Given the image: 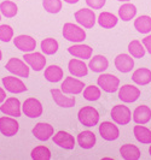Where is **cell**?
<instances>
[{"instance_id": "6da1fadb", "label": "cell", "mask_w": 151, "mask_h": 160, "mask_svg": "<svg viewBox=\"0 0 151 160\" xmlns=\"http://www.w3.org/2000/svg\"><path fill=\"white\" fill-rule=\"evenodd\" d=\"M63 38L70 42L81 43L86 40V32L74 23H65L63 25Z\"/></svg>"}, {"instance_id": "7a4b0ae2", "label": "cell", "mask_w": 151, "mask_h": 160, "mask_svg": "<svg viewBox=\"0 0 151 160\" xmlns=\"http://www.w3.org/2000/svg\"><path fill=\"white\" fill-rule=\"evenodd\" d=\"M79 122L87 128H92L99 122V112L92 106H84L78 113Z\"/></svg>"}, {"instance_id": "3957f363", "label": "cell", "mask_w": 151, "mask_h": 160, "mask_svg": "<svg viewBox=\"0 0 151 160\" xmlns=\"http://www.w3.org/2000/svg\"><path fill=\"white\" fill-rule=\"evenodd\" d=\"M74 17L78 24L86 29L93 28L97 22V17L92 8H80L74 13Z\"/></svg>"}, {"instance_id": "277c9868", "label": "cell", "mask_w": 151, "mask_h": 160, "mask_svg": "<svg viewBox=\"0 0 151 160\" xmlns=\"http://www.w3.org/2000/svg\"><path fill=\"white\" fill-rule=\"evenodd\" d=\"M6 70L18 77H29V68L24 60H21L19 58H10L8 62L5 65Z\"/></svg>"}, {"instance_id": "5b68a950", "label": "cell", "mask_w": 151, "mask_h": 160, "mask_svg": "<svg viewBox=\"0 0 151 160\" xmlns=\"http://www.w3.org/2000/svg\"><path fill=\"white\" fill-rule=\"evenodd\" d=\"M110 114H111L112 120L117 123L119 125H127L132 119L131 110L125 105H115L112 107Z\"/></svg>"}, {"instance_id": "8992f818", "label": "cell", "mask_w": 151, "mask_h": 160, "mask_svg": "<svg viewBox=\"0 0 151 160\" xmlns=\"http://www.w3.org/2000/svg\"><path fill=\"white\" fill-rule=\"evenodd\" d=\"M98 87L103 89L106 93H115L120 87V80L115 75L111 73H103L97 80Z\"/></svg>"}, {"instance_id": "52a82bcc", "label": "cell", "mask_w": 151, "mask_h": 160, "mask_svg": "<svg viewBox=\"0 0 151 160\" xmlns=\"http://www.w3.org/2000/svg\"><path fill=\"white\" fill-rule=\"evenodd\" d=\"M22 111L29 118H38L42 114V104L35 98H28L22 105Z\"/></svg>"}, {"instance_id": "ba28073f", "label": "cell", "mask_w": 151, "mask_h": 160, "mask_svg": "<svg viewBox=\"0 0 151 160\" xmlns=\"http://www.w3.org/2000/svg\"><path fill=\"white\" fill-rule=\"evenodd\" d=\"M23 60L34 71H41L46 65V58L39 52H28L23 56Z\"/></svg>"}, {"instance_id": "9c48e42d", "label": "cell", "mask_w": 151, "mask_h": 160, "mask_svg": "<svg viewBox=\"0 0 151 160\" xmlns=\"http://www.w3.org/2000/svg\"><path fill=\"white\" fill-rule=\"evenodd\" d=\"M0 111L6 114V116H11V117H21V102L17 98H8L5 99V101L0 106Z\"/></svg>"}, {"instance_id": "30bf717a", "label": "cell", "mask_w": 151, "mask_h": 160, "mask_svg": "<svg viewBox=\"0 0 151 160\" xmlns=\"http://www.w3.org/2000/svg\"><path fill=\"white\" fill-rule=\"evenodd\" d=\"M19 124L13 117H0V132L6 137L15 136L18 132Z\"/></svg>"}, {"instance_id": "8fae6325", "label": "cell", "mask_w": 151, "mask_h": 160, "mask_svg": "<svg viewBox=\"0 0 151 160\" xmlns=\"http://www.w3.org/2000/svg\"><path fill=\"white\" fill-rule=\"evenodd\" d=\"M1 82H3L4 88L6 89L8 92H10V93H13V94H21V93L27 92V89H28L23 82L18 77H15V76L3 77Z\"/></svg>"}, {"instance_id": "7c38bea8", "label": "cell", "mask_w": 151, "mask_h": 160, "mask_svg": "<svg viewBox=\"0 0 151 160\" xmlns=\"http://www.w3.org/2000/svg\"><path fill=\"white\" fill-rule=\"evenodd\" d=\"M85 83L82 81L78 80V78H74V77H65L64 81L62 82V86H61V89L62 92L65 93V94H80L84 88H85Z\"/></svg>"}, {"instance_id": "4fadbf2b", "label": "cell", "mask_w": 151, "mask_h": 160, "mask_svg": "<svg viewBox=\"0 0 151 160\" xmlns=\"http://www.w3.org/2000/svg\"><path fill=\"white\" fill-rule=\"evenodd\" d=\"M140 96V89L132 84H125L119 89V99L123 102H134Z\"/></svg>"}, {"instance_id": "5bb4252c", "label": "cell", "mask_w": 151, "mask_h": 160, "mask_svg": "<svg viewBox=\"0 0 151 160\" xmlns=\"http://www.w3.org/2000/svg\"><path fill=\"white\" fill-rule=\"evenodd\" d=\"M13 43L16 48L24 53L33 52L36 48V40L29 35H18L13 39Z\"/></svg>"}, {"instance_id": "9a60e30c", "label": "cell", "mask_w": 151, "mask_h": 160, "mask_svg": "<svg viewBox=\"0 0 151 160\" xmlns=\"http://www.w3.org/2000/svg\"><path fill=\"white\" fill-rule=\"evenodd\" d=\"M55 130L53 127L48 123L40 122L38 124H35V127L33 128V135L36 137L39 141H47L53 135Z\"/></svg>"}, {"instance_id": "2e32d148", "label": "cell", "mask_w": 151, "mask_h": 160, "mask_svg": "<svg viewBox=\"0 0 151 160\" xmlns=\"http://www.w3.org/2000/svg\"><path fill=\"white\" fill-rule=\"evenodd\" d=\"M99 134L105 141H115L119 138L120 130L111 122H103L99 125Z\"/></svg>"}, {"instance_id": "e0dca14e", "label": "cell", "mask_w": 151, "mask_h": 160, "mask_svg": "<svg viewBox=\"0 0 151 160\" xmlns=\"http://www.w3.org/2000/svg\"><path fill=\"white\" fill-rule=\"evenodd\" d=\"M53 142L61 148L68 149V151H72L75 147V138L69 132L63 131V130L58 131L56 135H53Z\"/></svg>"}, {"instance_id": "ac0fdd59", "label": "cell", "mask_w": 151, "mask_h": 160, "mask_svg": "<svg viewBox=\"0 0 151 160\" xmlns=\"http://www.w3.org/2000/svg\"><path fill=\"white\" fill-rule=\"evenodd\" d=\"M115 66L120 72L127 73L132 71V69L134 68V59L131 54L121 53L115 58Z\"/></svg>"}, {"instance_id": "d6986e66", "label": "cell", "mask_w": 151, "mask_h": 160, "mask_svg": "<svg viewBox=\"0 0 151 160\" xmlns=\"http://www.w3.org/2000/svg\"><path fill=\"white\" fill-rule=\"evenodd\" d=\"M68 70L75 77H84V76H87L88 65L85 64L82 59L73 58L68 63Z\"/></svg>"}, {"instance_id": "ffe728a7", "label": "cell", "mask_w": 151, "mask_h": 160, "mask_svg": "<svg viewBox=\"0 0 151 160\" xmlns=\"http://www.w3.org/2000/svg\"><path fill=\"white\" fill-rule=\"evenodd\" d=\"M51 94L58 106L64 108H70L75 105V98L74 96H67L65 93L62 92V89H51Z\"/></svg>"}, {"instance_id": "44dd1931", "label": "cell", "mask_w": 151, "mask_h": 160, "mask_svg": "<svg viewBox=\"0 0 151 160\" xmlns=\"http://www.w3.org/2000/svg\"><path fill=\"white\" fill-rule=\"evenodd\" d=\"M68 52L69 54H72L74 58H79L82 60H86V59H91L92 53H93V49L87 46V45H84V43H78V45H73L68 48Z\"/></svg>"}, {"instance_id": "7402d4cb", "label": "cell", "mask_w": 151, "mask_h": 160, "mask_svg": "<svg viewBox=\"0 0 151 160\" xmlns=\"http://www.w3.org/2000/svg\"><path fill=\"white\" fill-rule=\"evenodd\" d=\"M151 119V108L149 106L140 105L133 112V120L137 124H146Z\"/></svg>"}, {"instance_id": "603a6c76", "label": "cell", "mask_w": 151, "mask_h": 160, "mask_svg": "<svg viewBox=\"0 0 151 160\" xmlns=\"http://www.w3.org/2000/svg\"><path fill=\"white\" fill-rule=\"evenodd\" d=\"M120 155L125 160H138L140 158V151L134 144H122L120 148Z\"/></svg>"}, {"instance_id": "cb8c5ba5", "label": "cell", "mask_w": 151, "mask_h": 160, "mask_svg": "<svg viewBox=\"0 0 151 160\" xmlns=\"http://www.w3.org/2000/svg\"><path fill=\"white\" fill-rule=\"evenodd\" d=\"M78 142L84 149H91L95 144V135L91 130H85L78 135Z\"/></svg>"}, {"instance_id": "d4e9b609", "label": "cell", "mask_w": 151, "mask_h": 160, "mask_svg": "<svg viewBox=\"0 0 151 160\" xmlns=\"http://www.w3.org/2000/svg\"><path fill=\"white\" fill-rule=\"evenodd\" d=\"M132 80L138 86H146L151 82V70L146 68H140L137 69L133 75H132Z\"/></svg>"}, {"instance_id": "484cf974", "label": "cell", "mask_w": 151, "mask_h": 160, "mask_svg": "<svg viewBox=\"0 0 151 160\" xmlns=\"http://www.w3.org/2000/svg\"><path fill=\"white\" fill-rule=\"evenodd\" d=\"M133 134L138 142L144 144L151 143V130L144 127V124H138L133 128Z\"/></svg>"}, {"instance_id": "4316f807", "label": "cell", "mask_w": 151, "mask_h": 160, "mask_svg": "<svg viewBox=\"0 0 151 160\" xmlns=\"http://www.w3.org/2000/svg\"><path fill=\"white\" fill-rule=\"evenodd\" d=\"M63 76H64L63 70L58 65H50L48 68H46V70L44 72V77L48 82H51V83L59 82V81L63 78Z\"/></svg>"}, {"instance_id": "83f0119b", "label": "cell", "mask_w": 151, "mask_h": 160, "mask_svg": "<svg viewBox=\"0 0 151 160\" xmlns=\"http://www.w3.org/2000/svg\"><path fill=\"white\" fill-rule=\"evenodd\" d=\"M88 68L93 72H103L109 68V62L104 56H94L91 57Z\"/></svg>"}, {"instance_id": "f1b7e54d", "label": "cell", "mask_w": 151, "mask_h": 160, "mask_svg": "<svg viewBox=\"0 0 151 160\" xmlns=\"http://www.w3.org/2000/svg\"><path fill=\"white\" fill-rule=\"evenodd\" d=\"M97 22L104 29H112L117 24L119 19L111 12H102V13H99V16L97 18Z\"/></svg>"}, {"instance_id": "f546056e", "label": "cell", "mask_w": 151, "mask_h": 160, "mask_svg": "<svg viewBox=\"0 0 151 160\" xmlns=\"http://www.w3.org/2000/svg\"><path fill=\"white\" fill-rule=\"evenodd\" d=\"M137 8L135 5L131 4V2H125L122 6H120L119 8V17L123 21V22H128L131 19H133L137 15Z\"/></svg>"}, {"instance_id": "4dcf8cb0", "label": "cell", "mask_w": 151, "mask_h": 160, "mask_svg": "<svg viewBox=\"0 0 151 160\" xmlns=\"http://www.w3.org/2000/svg\"><path fill=\"white\" fill-rule=\"evenodd\" d=\"M134 28L140 34H149L151 32V17L143 15L135 18Z\"/></svg>"}, {"instance_id": "1f68e13d", "label": "cell", "mask_w": 151, "mask_h": 160, "mask_svg": "<svg viewBox=\"0 0 151 160\" xmlns=\"http://www.w3.org/2000/svg\"><path fill=\"white\" fill-rule=\"evenodd\" d=\"M17 12H18V8H17V5L13 1L5 0V1H3L0 4V13L3 16H5L6 18L15 17L17 15Z\"/></svg>"}, {"instance_id": "d6a6232c", "label": "cell", "mask_w": 151, "mask_h": 160, "mask_svg": "<svg viewBox=\"0 0 151 160\" xmlns=\"http://www.w3.org/2000/svg\"><path fill=\"white\" fill-rule=\"evenodd\" d=\"M40 46H41L42 53H45V54H47V56L55 54L57 51H58V47H59L58 41H57L56 39H53V38H47V39L42 40L41 43H40Z\"/></svg>"}, {"instance_id": "836d02e7", "label": "cell", "mask_w": 151, "mask_h": 160, "mask_svg": "<svg viewBox=\"0 0 151 160\" xmlns=\"http://www.w3.org/2000/svg\"><path fill=\"white\" fill-rule=\"evenodd\" d=\"M145 51L146 49L144 47L143 42H140V41L133 40L128 43V52L133 58H138V59L143 58L145 56Z\"/></svg>"}, {"instance_id": "e575fe53", "label": "cell", "mask_w": 151, "mask_h": 160, "mask_svg": "<svg viewBox=\"0 0 151 160\" xmlns=\"http://www.w3.org/2000/svg\"><path fill=\"white\" fill-rule=\"evenodd\" d=\"M30 157L34 160H50L51 159V151L45 146H38L32 151Z\"/></svg>"}, {"instance_id": "d590c367", "label": "cell", "mask_w": 151, "mask_h": 160, "mask_svg": "<svg viewBox=\"0 0 151 160\" xmlns=\"http://www.w3.org/2000/svg\"><path fill=\"white\" fill-rule=\"evenodd\" d=\"M102 95L100 89L98 88L97 86H87L86 88L84 89V98L88 100V101H97Z\"/></svg>"}, {"instance_id": "8d00e7d4", "label": "cell", "mask_w": 151, "mask_h": 160, "mask_svg": "<svg viewBox=\"0 0 151 160\" xmlns=\"http://www.w3.org/2000/svg\"><path fill=\"white\" fill-rule=\"evenodd\" d=\"M42 6L48 13H58L62 10V0H42Z\"/></svg>"}, {"instance_id": "74e56055", "label": "cell", "mask_w": 151, "mask_h": 160, "mask_svg": "<svg viewBox=\"0 0 151 160\" xmlns=\"http://www.w3.org/2000/svg\"><path fill=\"white\" fill-rule=\"evenodd\" d=\"M13 39V29L8 24L0 25V41L3 42H10Z\"/></svg>"}, {"instance_id": "f35d334b", "label": "cell", "mask_w": 151, "mask_h": 160, "mask_svg": "<svg viewBox=\"0 0 151 160\" xmlns=\"http://www.w3.org/2000/svg\"><path fill=\"white\" fill-rule=\"evenodd\" d=\"M105 2H106V0H86V4L88 5V8H92V10L103 8Z\"/></svg>"}, {"instance_id": "ab89813d", "label": "cell", "mask_w": 151, "mask_h": 160, "mask_svg": "<svg viewBox=\"0 0 151 160\" xmlns=\"http://www.w3.org/2000/svg\"><path fill=\"white\" fill-rule=\"evenodd\" d=\"M142 42H143L144 47H145V49L149 52L151 54V35H148V36H145L143 40H142Z\"/></svg>"}, {"instance_id": "60d3db41", "label": "cell", "mask_w": 151, "mask_h": 160, "mask_svg": "<svg viewBox=\"0 0 151 160\" xmlns=\"http://www.w3.org/2000/svg\"><path fill=\"white\" fill-rule=\"evenodd\" d=\"M5 99H6V92H5V89L0 87V104H3L5 101Z\"/></svg>"}, {"instance_id": "b9f144b4", "label": "cell", "mask_w": 151, "mask_h": 160, "mask_svg": "<svg viewBox=\"0 0 151 160\" xmlns=\"http://www.w3.org/2000/svg\"><path fill=\"white\" fill-rule=\"evenodd\" d=\"M79 0H64V2H67V4H76Z\"/></svg>"}, {"instance_id": "7bdbcfd3", "label": "cell", "mask_w": 151, "mask_h": 160, "mask_svg": "<svg viewBox=\"0 0 151 160\" xmlns=\"http://www.w3.org/2000/svg\"><path fill=\"white\" fill-rule=\"evenodd\" d=\"M117 1H121V2H127V1H129V0H117Z\"/></svg>"}, {"instance_id": "ee69618b", "label": "cell", "mask_w": 151, "mask_h": 160, "mask_svg": "<svg viewBox=\"0 0 151 160\" xmlns=\"http://www.w3.org/2000/svg\"><path fill=\"white\" fill-rule=\"evenodd\" d=\"M3 59V53H1V51H0V60Z\"/></svg>"}, {"instance_id": "f6af8a7d", "label": "cell", "mask_w": 151, "mask_h": 160, "mask_svg": "<svg viewBox=\"0 0 151 160\" xmlns=\"http://www.w3.org/2000/svg\"><path fill=\"white\" fill-rule=\"evenodd\" d=\"M149 153H150V155H151V146H150V148H149Z\"/></svg>"}, {"instance_id": "bcb514c9", "label": "cell", "mask_w": 151, "mask_h": 160, "mask_svg": "<svg viewBox=\"0 0 151 160\" xmlns=\"http://www.w3.org/2000/svg\"><path fill=\"white\" fill-rule=\"evenodd\" d=\"M0 22H1V13H0Z\"/></svg>"}]
</instances>
